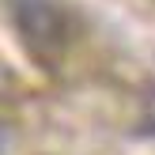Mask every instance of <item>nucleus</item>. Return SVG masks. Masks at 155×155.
<instances>
[{"label": "nucleus", "mask_w": 155, "mask_h": 155, "mask_svg": "<svg viewBox=\"0 0 155 155\" xmlns=\"http://www.w3.org/2000/svg\"><path fill=\"white\" fill-rule=\"evenodd\" d=\"M15 19H19V30L30 49H38V42H53V34H57V15L45 0H19Z\"/></svg>", "instance_id": "nucleus-1"}]
</instances>
